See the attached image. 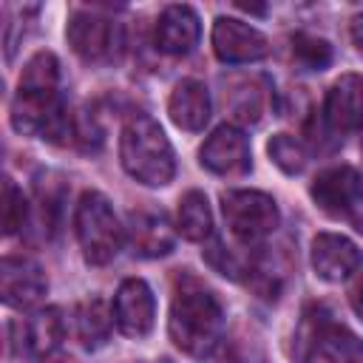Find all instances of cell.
Returning <instances> with one entry per match:
<instances>
[{"instance_id": "obj_5", "label": "cell", "mask_w": 363, "mask_h": 363, "mask_svg": "<svg viewBox=\"0 0 363 363\" xmlns=\"http://www.w3.org/2000/svg\"><path fill=\"white\" fill-rule=\"evenodd\" d=\"M221 213L224 221L230 227V233L244 241V244H255L267 235L275 233L281 213L272 196L261 193V190H230L221 196Z\"/></svg>"}, {"instance_id": "obj_13", "label": "cell", "mask_w": 363, "mask_h": 363, "mask_svg": "<svg viewBox=\"0 0 363 363\" xmlns=\"http://www.w3.org/2000/svg\"><path fill=\"white\" fill-rule=\"evenodd\" d=\"M323 119L337 133L363 128V77L343 74L340 79H335V85L326 91Z\"/></svg>"}, {"instance_id": "obj_26", "label": "cell", "mask_w": 363, "mask_h": 363, "mask_svg": "<svg viewBox=\"0 0 363 363\" xmlns=\"http://www.w3.org/2000/svg\"><path fill=\"white\" fill-rule=\"evenodd\" d=\"M349 31H352V40H354V45L363 51V14L352 17V26H349Z\"/></svg>"}, {"instance_id": "obj_7", "label": "cell", "mask_w": 363, "mask_h": 363, "mask_svg": "<svg viewBox=\"0 0 363 363\" xmlns=\"http://www.w3.org/2000/svg\"><path fill=\"white\" fill-rule=\"evenodd\" d=\"M309 196L323 213H329L335 218H346V216H352V210L357 207V201L363 196V179L357 176L354 167H346V164L329 167V170L318 173V179L309 187Z\"/></svg>"}, {"instance_id": "obj_12", "label": "cell", "mask_w": 363, "mask_h": 363, "mask_svg": "<svg viewBox=\"0 0 363 363\" xmlns=\"http://www.w3.org/2000/svg\"><path fill=\"white\" fill-rule=\"evenodd\" d=\"M363 255L357 250L354 241H349L346 235L337 233H318L312 238V267L318 272V278L323 281H343L349 278L357 267H360Z\"/></svg>"}, {"instance_id": "obj_9", "label": "cell", "mask_w": 363, "mask_h": 363, "mask_svg": "<svg viewBox=\"0 0 363 363\" xmlns=\"http://www.w3.org/2000/svg\"><path fill=\"white\" fill-rule=\"evenodd\" d=\"M48 289L45 272L26 255H6L0 264V295L6 306L31 309Z\"/></svg>"}, {"instance_id": "obj_14", "label": "cell", "mask_w": 363, "mask_h": 363, "mask_svg": "<svg viewBox=\"0 0 363 363\" xmlns=\"http://www.w3.org/2000/svg\"><path fill=\"white\" fill-rule=\"evenodd\" d=\"M128 241L136 255L142 258H162L173 250L176 233L162 210H136L130 213Z\"/></svg>"}, {"instance_id": "obj_24", "label": "cell", "mask_w": 363, "mask_h": 363, "mask_svg": "<svg viewBox=\"0 0 363 363\" xmlns=\"http://www.w3.org/2000/svg\"><path fill=\"white\" fill-rule=\"evenodd\" d=\"M204 258H207V264H210L216 272H221V275H227V278H238V275H241V261H238L230 250H224V244H221L218 238H213V244L204 250Z\"/></svg>"}, {"instance_id": "obj_3", "label": "cell", "mask_w": 363, "mask_h": 363, "mask_svg": "<svg viewBox=\"0 0 363 363\" xmlns=\"http://www.w3.org/2000/svg\"><path fill=\"white\" fill-rule=\"evenodd\" d=\"M119 159L128 176L147 187H164L176 173L173 147L156 119L136 113L128 119L119 136Z\"/></svg>"}, {"instance_id": "obj_25", "label": "cell", "mask_w": 363, "mask_h": 363, "mask_svg": "<svg viewBox=\"0 0 363 363\" xmlns=\"http://www.w3.org/2000/svg\"><path fill=\"white\" fill-rule=\"evenodd\" d=\"M230 363H267V360H264L261 349H255L252 343H244L230 354Z\"/></svg>"}, {"instance_id": "obj_18", "label": "cell", "mask_w": 363, "mask_h": 363, "mask_svg": "<svg viewBox=\"0 0 363 363\" xmlns=\"http://www.w3.org/2000/svg\"><path fill=\"white\" fill-rule=\"evenodd\" d=\"M20 335H23L20 343L26 349V354H31V357H48L60 346V340L65 335V323H62L60 309L57 306H45V309L31 312V318L23 320Z\"/></svg>"}, {"instance_id": "obj_20", "label": "cell", "mask_w": 363, "mask_h": 363, "mask_svg": "<svg viewBox=\"0 0 363 363\" xmlns=\"http://www.w3.org/2000/svg\"><path fill=\"white\" fill-rule=\"evenodd\" d=\"M113 312H108L105 301L91 298L77 309V337L85 349H99L111 335Z\"/></svg>"}, {"instance_id": "obj_6", "label": "cell", "mask_w": 363, "mask_h": 363, "mask_svg": "<svg viewBox=\"0 0 363 363\" xmlns=\"http://www.w3.org/2000/svg\"><path fill=\"white\" fill-rule=\"evenodd\" d=\"M68 45L85 60V62H108L113 60L119 43H122V31L119 26L96 11H74L68 17V28H65Z\"/></svg>"}, {"instance_id": "obj_16", "label": "cell", "mask_w": 363, "mask_h": 363, "mask_svg": "<svg viewBox=\"0 0 363 363\" xmlns=\"http://www.w3.org/2000/svg\"><path fill=\"white\" fill-rule=\"evenodd\" d=\"M167 113L176 128L182 130H201L210 119V94L199 79H182L170 99H167Z\"/></svg>"}, {"instance_id": "obj_22", "label": "cell", "mask_w": 363, "mask_h": 363, "mask_svg": "<svg viewBox=\"0 0 363 363\" xmlns=\"http://www.w3.org/2000/svg\"><path fill=\"white\" fill-rule=\"evenodd\" d=\"M267 150H269V156H272V162L284 170V173H301L303 167H306V150H303V145L295 139V136H289V133H275L272 139H269V145H267Z\"/></svg>"}, {"instance_id": "obj_23", "label": "cell", "mask_w": 363, "mask_h": 363, "mask_svg": "<svg viewBox=\"0 0 363 363\" xmlns=\"http://www.w3.org/2000/svg\"><path fill=\"white\" fill-rule=\"evenodd\" d=\"M26 216H28V204H26L23 190L11 179H3V207H0L3 233L6 235H14L26 224Z\"/></svg>"}, {"instance_id": "obj_2", "label": "cell", "mask_w": 363, "mask_h": 363, "mask_svg": "<svg viewBox=\"0 0 363 363\" xmlns=\"http://www.w3.org/2000/svg\"><path fill=\"white\" fill-rule=\"evenodd\" d=\"M221 326L224 318L216 295L196 278L179 281L167 318L170 340L190 357H207L221 340Z\"/></svg>"}, {"instance_id": "obj_21", "label": "cell", "mask_w": 363, "mask_h": 363, "mask_svg": "<svg viewBox=\"0 0 363 363\" xmlns=\"http://www.w3.org/2000/svg\"><path fill=\"white\" fill-rule=\"evenodd\" d=\"M292 60L303 71H323L332 62V48L326 40L315 34H295L292 37Z\"/></svg>"}, {"instance_id": "obj_11", "label": "cell", "mask_w": 363, "mask_h": 363, "mask_svg": "<svg viewBox=\"0 0 363 363\" xmlns=\"http://www.w3.org/2000/svg\"><path fill=\"white\" fill-rule=\"evenodd\" d=\"M199 159L210 173L244 176L250 170V142L238 128L221 125L207 136V142L199 150Z\"/></svg>"}, {"instance_id": "obj_8", "label": "cell", "mask_w": 363, "mask_h": 363, "mask_svg": "<svg viewBox=\"0 0 363 363\" xmlns=\"http://www.w3.org/2000/svg\"><path fill=\"white\" fill-rule=\"evenodd\" d=\"M213 51L221 62H255L269 54L267 37L235 17H218L213 23Z\"/></svg>"}, {"instance_id": "obj_1", "label": "cell", "mask_w": 363, "mask_h": 363, "mask_svg": "<svg viewBox=\"0 0 363 363\" xmlns=\"http://www.w3.org/2000/svg\"><path fill=\"white\" fill-rule=\"evenodd\" d=\"M60 62L51 51H37L17 82L11 102V125L17 133H48V139L68 136L71 119L60 105Z\"/></svg>"}, {"instance_id": "obj_4", "label": "cell", "mask_w": 363, "mask_h": 363, "mask_svg": "<svg viewBox=\"0 0 363 363\" xmlns=\"http://www.w3.org/2000/svg\"><path fill=\"white\" fill-rule=\"evenodd\" d=\"M74 230H77V238H79V247L88 264L102 267L111 258H116L122 247V227L116 221L111 201L102 193L96 190L82 193L77 213H74Z\"/></svg>"}, {"instance_id": "obj_19", "label": "cell", "mask_w": 363, "mask_h": 363, "mask_svg": "<svg viewBox=\"0 0 363 363\" xmlns=\"http://www.w3.org/2000/svg\"><path fill=\"white\" fill-rule=\"evenodd\" d=\"M179 233L187 241H204L213 235V213L199 190H187L179 201Z\"/></svg>"}, {"instance_id": "obj_15", "label": "cell", "mask_w": 363, "mask_h": 363, "mask_svg": "<svg viewBox=\"0 0 363 363\" xmlns=\"http://www.w3.org/2000/svg\"><path fill=\"white\" fill-rule=\"evenodd\" d=\"M199 34H201L199 14L190 6H167L156 23V48L182 57L196 48Z\"/></svg>"}, {"instance_id": "obj_17", "label": "cell", "mask_w": 363, "mask_h": 363, "mask_svg": "<svg viewBox=\"0 0 363 363\" xmlns=\"http://www.w3.org/2000/svg\"><path fill=\"white\" fill-rule=\"evenodd\" d=\"M312 363H363V340L337 323H320L312 335Z\"/></svg>"}, {"instance_id": "obj_27", "label": "cell", "mask_w": 363, "mask_h": 363, "mask_svg": "<svg viewBox=\"0 0 363 363\" xmlns=\"http://www.w3.org/2000/svg\"><path fill=\"white\" fill-rule=\"evenodd\" d=\"M352 306H354V312H357L360 320H363V284L354 289V295H352Z\"/></svg>"}, {"instance_id": "obj_10", "label": "cell", "mask_w": 363, "mask_h": 363, "mask_svg": "<svg viewBox=\"0 0 363 363\" xmlns=\"http://www.w3.org/2000/svg\"><path fill=\"white\" fill-rule=\"evenodd\" d=\"M113 323L122 335L128 337H145L153 326L156 315V301L150 286L142 278H128L119 284L113 295Z\"/></svg>"}]
</instances>
